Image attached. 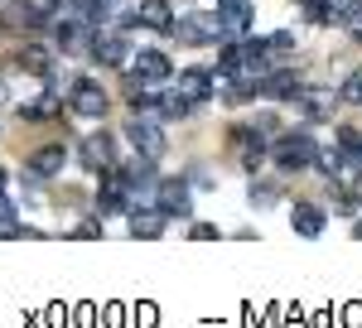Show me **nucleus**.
I'll use <instances>...</instances> for the list:
<instances>
[{
    "instance_id": "obj_1",
    "label": "nucleus",
    "mask_w": 362,
    "mask_h": 328,
    "mask_svg": "<svg viewBox=\"0 0 362 328\" xmlns=\"http://www.w3.org/2000/svg\"><path fill=\"white\" fill-rule=\"evenodd\" d=\"M271 155H276L280 169H290V174H295V169H309V164L319 160V145H314L305 131H300V136L280 131V140H276V150H271Z\"/></svg>"
},
{
    "instance_id": "obj_2",
    "label": "nucleus",
    "mask_w": 362,
    "mask_h": 328,
    "mask_svg": "<svg viewBox=\"0 0 362 328\" xmlns=\"http://www.w3.org/2000/svg\"><path fill=\"white\" fill-rule=\"evenodd\" d=\"M126 136H131V145H136V155H145V160H165V131H160V121H140V116H131V121H126Z\"/></svg>"
},
{
    "instance_id": "obj_3",
    "label": "nucleus",
    "mask_w": 362,
    "mask_h": 328,
    "mask_svg": "<svg viewBox=\"0 0 362 328\" xmlns=\"http://www.w3.org/2000/svg\"><path fill=\"white\" fill-rule=\"evenodd\" d=\"M155 208H160L165 218H189V213H194L189 184H184V179H165V184L155 189Z\"/></svg>"
},
{
    "instance_id": "obj_4",
    "label": "nucleus",
    "mask_w": 362,
    "mask_h": 328,
    "mask_svg": "<svg viewBox=\"0 0 362 328\" xmlns=\"http://www.w3.org/2000/svg\"><path fill=\"white\" fill-rule=\"evenodd\" d=\"M131 68H136V82H150V87H160V82L174 78V63H169L160 49H140V54L131 58Z\"/></svg>"
},
{
    "instance_id": "obj_5",
    "label": "nucleus",
    "mask_w": 362,
    "mask_h": 328,
    "mask_svg": "<svg viewBox=\"0 0 362 328\" xmlns=\"http://www.w3.org/2000/svg\"><path fill=\"white\" fill-rule=\"evenodd\" d=\"M169 34H174L179 44H213V39H223V34H218V20H203V15H184V20H174Z\"/></svg>"
},
{
    "instance_id": "obj_6",
    "label": "nucleus",
    "mask_w": 362,
    "mask_h": 328,
    "mask_svg": "<svg viewBox=\"0 0 362 328\" xmlns=\"http://www.w3.org/2000/svg\"><path fill=\"white\" fill-rule=\"evenodd\" d=\"M92 58H97V63H107V68H116V63H126V58H131V39H126V34H116V29H102V34H92Z\"/></svg>"
},
{
    "instance_id": "obj_7",
    "label": "nucleus",
    "mask_w": 362,
    "mask_h": 328,
    "mask_svg": "<svg viewBox=\"0 0 362 328\" xmlns=\"http://www.w3.org/2000/svg\"><path fill=\"white\" fill-rule=\"evenodd\" d=\"M58 44L54 49H63V54H83L87 44H92V25L87 20H68V15H58Z\"/></svg>"
},
{
    "instance_id": "obj_8",
    "label": "nucleus",
    "mask_w": 362,
    "mask_h": 328,
    "mask_svg": "<svg viewBox=\"0 0 362 328\" xmlns=\"http://www.w3.org/2000/svg\"><path fill=\"white\" fill-rule=\"evenodd\" d=\"M78 164L92 169V174H102L107 164H116L112 160V136H87L83 145H78Z\"/></svg>"
},
{
    "instance_id": "obj_9",
    "label": "nucleus",
    "mask_w": 362,
    "mask_h": 328,
    "mask_svg": "<svg viewBox=\"0 0 362 328\" xmlns=\"http://www.w3.org/2000/svg\"><path fill=\"white\" fill-rule=\"evenodd\" d=\"M213 20H218V34H247V25H251V5H247V0H223Z\"/></svg>"
},
{
    "instance_id": "obj_10",
    "label": "nucleus",
    "mask_w": 362,
    "mask_h": 328,
    "mask_svg": "<svg viewBox=\"0 0 362 328\" xmlns=\"http://www.w3.org/2000/svg\"><path fill=\"white\" fill-rule=\"evenodd\" d=\"M73 111L78 116H102L107 111V87L102 82H78L73 87Z\"/></svg>"
},
{
    "instance_id": "obj_11",
    "label": "nucleus",
    "mask_w": 362,
    "mask_h": 328,
    "mask_svg": "<svg viewBox=\"0 0 362 328\" xmlns=\"http://www.w3.org/2000/svg\"><path fill=\"white\" fill-rule=\"evenodd\" d=\"M213 82H218V73H208V68H189V73L179 78V92L198 107V102H208V97H213Z\"/></svg>"
},
{
    "instance_id": "obj_12",
    "label": "nucleus",
    "mask_w": 362,
    "mask_h": 328,
    "mask_svg": "<svg viewBox=\"0 0 362 328\" xmlns=\"http://www.w3.org/2000/svg\"><path fill=\"white\" fill-rule=\"evenodd\" d=\"M165 227H169V218L160 213V208H150V203L131 208V232H136V237H160Z\"/></svg>"
},
{
    "instance_id": "obj_13",
    "label": "nucleus",
    "mask_w": 362,
    "mask_h": 328,
    "mask_svg": "<svg viewBox=\"0 0 362 328\" xmlns=\"http://www.w3.org/2000/svg\"><path fill=\"white\" fill-rule=\"evenodd\" d=\"M136 25H145V29H169V25H174V10H169L165 0H140V5H136Z\"/></svg>"
},
{
    "instance_id": "obj_14",
    "label": "nucleus",
    "mask_w": 362,
    "mask_h": 328,
    "mask_svg": "<svg viewBox=\"0 0 362 328\" xmlns=\"http://www.w3.org/2000/svg\"><path fill=\"white\" fill-rule=\"evenodd\" d=\"M290 222H295L300 237H319V232H324V208H314V203H295Z\"/></svg>"
},
{
    "instance_id": "obj_15",
    "label": "nucleus",
    "mask_w": 362,
    "mask_h": 328,
    "mask_svg": "<svg viewBox=\"0 0 362 328\" xmlns=\"http://www.w3.org/2000/svg\"><path fill=\"white\" fill-rule=\"evenodd\" d=\"M155 111L165 116V121H184V116H194V102L174 87V92H160V102H155Z\"/></svg>"
},
{
    "instance_id": "obj_16",
    "label": "nucleus",
    "mask_w": 362,
    "mask_h": 328,
    "mask_svg": "<svg viewBox=\"0 0 362 328\" xmlns=\"http://www.w3.org/2000/svg\"><path fill=\"white\" fill-rule=\"evenodd\" d=\"M58 169H63V150H58V145H44V150H34V160H29V174H39V179H54Z\"/></svg>"
},
{
    "instance_id": "obj_17",
    "label": "nucleus",
    "mask_w": 362,
    "mask_h": 328,
    "mask_svg": "<svg viewBox=\"0 0 362 328\" xmlns=\"http://www.w3.org/2000/svg\"><path fill=\"white\" fill-rule=\"evenodd\" d=\"M20 68H29V73H49V68H54V49L25 44V49H20Z\"/></svg>"
},
{
    "instance_id": "obj_18",
    "label": "nucleus",
    "mask_w": 362,
    "mask_h": 328,
    "mask_svg": "<svg viewBox=\"0 0 362 328\" xmlns=\"http://www.w3.org/2000/svg\"><path fill=\"white\" fill-rule=\"evenodd\" d=\"M300 87L305 82L295 73H266V82H261V92H271V97H300Z\"/></svg>"
},
{
    "instance_id": "obj_19",
    "label": "nucleus",
    "mask_w": 362,
    "mask_h": 328,
    "mask_svg": "<svg viewBox=\"0 0 362 328\" xmlns=\"http://www.w3.org/2000/svg\"><path fill=\"white\" fill-rule=\"evenodd\" d=\"M300 97H305L309 121H324V116L334 111V92H305V87H300Z\"/></svg>"
},
{
    "instance_id": "obj_20",
    "label": "nucleus",
    "mask_w": 362,
    "mask_h": 328,
    "mask_svg": "<svg viewBox=\"0 0 362 328\" xmlns=\"http://www.w3.org/2000/svg\"><path fill=\"white\" fill-rule=\"evenodd\" d=\"M338 97H343V102H353V107H362V68L343 82V92H338Z\"/></svg>"
},
{
    "instance_id": "obj_21",
    "label": "nucleus",
    "mask_w": 362,
    "mask_h": 328,
    "mask_svg": "<svg viewBox=\"0 0 362 328\" xmlns=\"http://www.w3.org/2000/svg\"><path fill=\"white\" fill-rule=\"evenodd\" d=\"M218 237V227H208V222H194V242H213Z\"/></svg>"
},
{
    "instance_id": "obj_22",
    "label": "nucleus",
    "mask_w": 362,
    "mask_h": 328,
    "mask_svg": "<svg viewBox=\"0 0 362 328\" xmlns=\"http://www.w3.org/2000/svg\"><path fill=\"white\" fill-rule=\"evenodd\" d=\"M78 237H102V222H97V218H87V222H78Z\"/></svg>"
},
{
    "instance_id": "obj_23",
    "label": "nucleus",
    "mask_w": 362,
    "mask_h": 328,
    "mask_svg": "<svg viewBox=\"0 0 362 328\" xmlns=\"http://www.w3.org/2000/svg\"><path fill=\"white\" fill-rule=\"evenodd\" d=\"M353 198H362V179H358V193H353Z\"/></svg>"
},
{
    "instance_id": "obj_24",
    "label": "nucleus",
    "mask_w": 362,
    "mask_h": 328,
    "mask_svg": "<svg viewBox=\"0 0 362 328\" xmlns=\"http://www.w3.org/2000/svg\"><path fill=\"white\" fill-rule=\"evenodd\" d=\"M353 232H358V237H362V222H358V227H353Z\"/></svg>"
},
{
    "instance_id": "obj_25",
    "label": "nucleus",
    "mask_w": 362,
    "mask_h": 328,
    "mask_svg": "<svg viewBox=\"0 0 362 328\" xmlns=\"http://www.w3.org/2000/svg\"><path fill=\"white\" fill-rule=\"evenodd\" d=\"M300 5H314V0H300Z\"/></svg>"
}]
</instances>
